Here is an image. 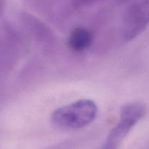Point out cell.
I'll use <instances>...</instances> for the list:
<instances>
[{
    "label": "cell",
    "instance_id": "obj_7",
    "mask_svg": "<svg viewBox=\"0 0 149 149\" xmlns=\"http://www.w3.org/2000/svg\"><path fill=\"white\" fill-rule=\"evenodd\" d=\"M77 145H78V141L76 140H68L52 145L44 149H74Z\"/></svg>",
    "mask_w": 149,
    "mask_h": 149
},
{
    "label": "cell",
    "instance_id": "obj_6",
    "mask_svg": "<svg viewBox=\"0 0 149 149\" xmlns=\"http://www.w3.org/2000/svg\"><path fill=\"white\" fill-rule=\"evenodd\" d=\"M24 22L26 24V26L30 29L32 34L37 37L38 39L44 42H48L53 38V35L51 31L45 24H42L37 18H34L32 15H24Z\"/></svg>",
    "mask_w": 149,
    "mask_h": 149
},
{
    "label": "cell",
    "instance_id": "obj_1",
    "mask_svg": "<svg viewBox=\"0 0 149 149\" xmlns=\"http://www.w3.org/2000/svg\"><path fill=\"white\" fill-rule=\"evenodd\" d=\"M98 108L91 100H80L58 107L51 114V121L58 127L79 130L87 127L96 119Z\"/></svg>",
    "mask_w": 149,
    "mask_h": 149
},
{
    "label": "cell",
    "instance_id": "obj_9",
    "mask_svg": "<svg viewBox=\"0 0 149 149\" xmlns=\"http://www.w3.org/2000/svg\"><path fill=\"white\" fill-rule=\"evenodd\" d=\"M4 8H5V1L0 0V15H2V14L3 13Z\"/></svg>",
    "mask_w": 149,
    "mask_h": 149
},
{
    "label": "cell",
    "instance_id": "obj_3",
    "mask_svg": "<svg viewBox=\"0 0 149 149\" xmlns=\"http://www.w3.org/2000/svg\"><path fill=\"white\" fill-rule=\"evenodd\" d=\"M149 24V0H133L124 13L121 34L125 42L135 39Z\"/></svg>",
    "mask_w": 149,
    "mask_h": 149
},
{
    "label": "cell",
    "instance_id": "obj_5",
    "mask_svg": "<svg viewBox=\"0 0 149 149\" xmlns=\"http://www.w3.org/2000/svg\"><path fill=\"white\" fill-rule=\"evenodd\" d=\"M93 42V34L89 29L84 27L75 28L70 32L68 45L75 52H83L91 47Z\"/></svg>",
    "mask_w": 149,
    "mask_h": 149
},
{
    "label": "cell",
    "instance_id": "obj_2",
    "mask_svg": "<svg viewBox=\"0 0 149 149\" xmlns=\"http://www.w3.org/2000/svg\"><path fill=\"white\" fill-rule=\"evenodd\" d=\"M146 113V107L142 103L124 105L121 110L119 121L110 132L101 149H118L122 140Z\"/></svg>",
    "mask_w": 149,
    "mask_h": 149
},
{
    "label": "cell",
    "instance_id": "obj_4",
    "mask_svg": "<svg viewBox=\"0 0 149 149\" xmlns=\"http://www.w3.org/2000/svg\"><path fill=\"white\" fill-rule=\"evenodd\" d=\"M0 38V72H7L13 67L18 55V37L10 26H4Z\"/></svg>",
    "mask_w": 149,
    "mask_h": 149
},
{
    "label": "cell",
    "instance_id": "obj_8",
    "mask_svg": "<svg viewBox=\"0 0 149 149\" xmlns=\"http://www.w3.org/2000/svg\"><path fill=\"white\" fill-rule=\"evenodd\" d=\"M99 0H72L73 5L77 7H84L91 5Z\"/></svg>",
    "mask_w": 149,
    "mask_h": 149
}]
</instances>
